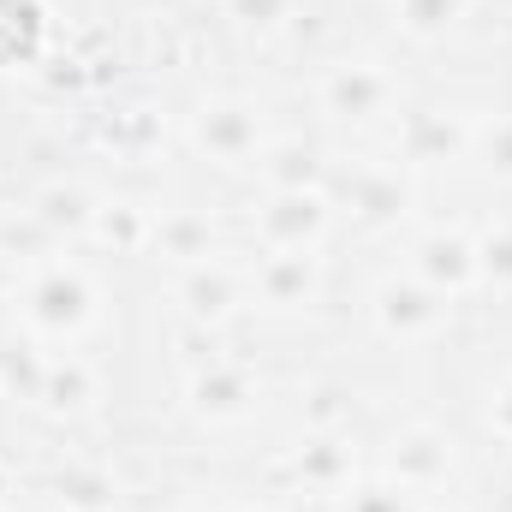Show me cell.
<instances>
[{
    "mask_svg": "<svg viewBox=\"0 0 512 512\" xmlns=\"http://www.w3.org/2000/svg\"><path fill=\"white\" fill-rule=\"evenodd\" d=\"M24 322L42 340H78L96 322V286L78 262H48L24 280Z\"/></svg>",
    "mask_w": 512,
    "mask_h": 512,
    "instance_id": "1",
    "label": "cell"
},
{
    "mask_svg": "<svg viewBox=\"0 0 512 512\" xmlns=\"http://www.w3.org/2000/svg\"><path fill=\"white\" fill-rule=\"evenodd\" d=\"M191 143H197V155H209L215 167H256V155L268 149L256 108L239 102V96L203 102V108L191 114Z\"/></svg>",
    "mask_w": 512,
    "mask_h": 512,
    "instance_id": "2",
    "label": "cell"
},
{
    "mask_svg": "<svg viewBox=\"0 0 512 512\" xmlns=\"http://www.w3.org/2000/svg\"><path fill=\"white\" fill-rule=\"evenodd\" d=\"M393 72L382 60H340L322 72V114L328 120H346V126H364V120H382L393 108Z\"/></svg>",
    "mask_w": 512,
    "mask_h": 512,
    "instance_id": "3",
    "label": "cell"
},
{
    "mask_svg": "<svg viewBox=\"0 0 512 512\" xmlns=\"http://www.w3.org/2000/svg\"><path fill=\"white\" fill-rule=\"evenodd\" d=\"M447 310H453V298H441L417 274H393V280L376 286V322H382L387 340H405V346L429 340V334L447 328Z\"/></svg>",
    "mask_w": 512,
    "mask_h": 512,
    "instance_id": "4",
    "label": "cell"
},
{
    "mask_svg": "<svg viewBox=\"0 0 512 512\" xmlns=\"http://www.w3.org/2000/svg\"><path fill=\"white\" fill-rule=\"evenodd\" d=\"M322 233H328L322 191H268V203L256 209V239L268 251H316Z\"/></svg>",
    "mask_w": 512,
    "mask_h": 512,
    "instance_id": "5",
    "label": "cell"
},
{
    "mask_svg": "<svg viewBox=\"0 0 512 512\" xmlns=\"http://www.w3.org/2000/svg\"><path fill=\"white\" fill-rule=\"evenodd\" d=\"M411 274H417L423 286H435L441 298L471 292V286L483 280V274H477V239H471L465 227H435V233H423L417 251H411Z\"/></svg>",
    "mask_w": 512,
    "mask_h": 512,
    "instance_id": "6",
    "label": "cell"
},
{
    "mask_svg": "<svg viewBox=\"0 0 512 512\" xmlns=\"http://www.w3.org/2000/svg\"><path fill=\"white\" fill-rule=\"evenodd\" d=\"M471 137H477V126H471L465 114H453V108H417V114L399 120L393 149H399L411 167H441V161H459V155L471 149Z\"/></svg>",
    "mask_w": 512,
    "mask_h": 512,
    "instance_id": "7",
    "label": "cell"
},
{
    "mask_svg": "<svg viewBox=\"0 0 512 512\" xmlns=\"http://www.w3.org/2000/svg\"><path fill=\"white\" fill-rule=\"evenodd\" d=\"M447 471H453V441L441 429L417 423V429L393 435V447H387V483H399V489L417 495V489L447 483Z\"/></svg>",
    "mask_w": 512,
    "mask_h": 512,
    "instance_id": "8",
    "label": "cell"
},
{
    "mask_svg": "<svg viewBox=\"0 0 512 512\" xmlns=\"http://www.w3.org/2000/svg\"><path fill=\"white\" fill-rule=\"evenodd\" d=\"M245 298H251V280H239V268H227L221 256L191 262L185 280H179V304H185L191 322H227Z\"/></svg>",
    "mask_w": 512,
    "mask_h": 512,
    "instance_id": "9",
    "label": "cell"
},
{
    "mask_svg": "<svg viewBox=\"0 0 512 512\" xmlns=\"http://www.w3.org/2000/svg\"><path fill=\"white\" fill-rule=\"evenodd\" d=\"M251 298L274 310H298L316 298V256L310 251H268L251 274Z\"/></svg>",
    "mask_w": 512,
    "mask_h": 512,
    "instance_id": "10",
    "label": "cell"
},
{
    "mask_svg": "<svg viewBox=\"0 0 512 512\" xmlns=\"http://www.w3.org/2000/svg\"><path fill=\"white\" fill-rule=\"evenodd\" d=\"M191 405H197V417H209V423H239L256 405V382L239 364H209V370L191 376Z\"/></svg>",
    "mask_w": 512,
    "mask_h": 512,
    "instance_id": "11",
    "label": "cell"
},
{
    "mask_svg": "<svg viewBox=\"0 0 512 512\" xmlns=\"http://www.w3.org/2000/svg\"><path fill=\"white\" fill-rule=\"evenodd\" d=\"M256 173L268 191H322V155L304 137H280L256 155Z\"/></svg>",
    "mask_w": 512,
    "mask_h": 512,
    "instance_id": "12",
    "label": "cell"
},
{
    "mask_svg": "<svg viewBox=\"0 0 512 512\" xmlns=\"http://www.w3.org/2000/svg\"><path fill=\"white\" fill-rule=\"evenodd\" d=\"M42 30H48L42 0H0V72H6V66H24V60H36Z\"/></svg>",
    "mask_w": 512,
    "mask_h": 512,
    "instance_id": "13",
    "label": "cell"
},
{
    "mask_svg": "<svg viewBox=\"0 0 512 512\" xmlns=\"http://www.w3.org/2000/svg\"><path fill=\"white\" fill-rule=\"evenodd\" d=\"M161 256H173V262H209L215 256V227H209V215H191V209H179V215H167V221H155V239H149Z\"/></svg>",
    "mask_w": 512,
    "mask_h": 512,
    "instance_id": "14",
    "label": "cell"
},
{
    "mask_svg": "<svg viewBox=\"0 0 512 512\" xmlns=\"http://www.w3.org/2000/svg\"><path fill=\"white\" fill-rule=\"evenodd\" d=\"M96 197L84 191V185H48L42 197H36V221L48 227V233H90V221H96Z\"/></svg>",
    "mask_w": 512,
    "mask_h": 512,
    "instance_id": "15",
    "label": "cell"
},
{
    "mask_svg": "<svg viewBox=\"0 0 512 512\" xmlns=\"http://www.w3.org/2000/svg\"><path fill=\"white\" fill-rule=\"evenodd\" d=\"M36 399H42L48 411H84V405L96 399V376H90L78 358H54V364L42 370V387H36Z\"/></svg>",
    "mask_w": 512,
    "mask_h": 512,
    "instance_id": "16",
    "label": "cell"
},
{
    "mask_svg": "<svg viewBox=\"0 0 512 512\" xmlns=\"http://www.w3.org/2000/svg\"><path fill=\"white\" fill-rule=\"evenodd\" d=\"M352 209H358L364 221H393V215L405 209V179H399L393 167H364V173L352 179Z\"/></svg>",
    "mask_w": 512,
    "mask_h": 512,
    "instance_id": "17",
    "label": "cell"
},
{
    "mask_svg": "<svg viewBox=\"0 0 512 512\" xmlns=\"http://www.w3.org/2000/svg\"><path fill=\"white\" fill-rule=\"evenodd\" d=\"M90 233H96L102 245L137 251V245H149V239H155V221H149L137 203H102V209H96V221H90Z\"/></svg>",
    "mask_w": 512,
    "mask_h": 512,
    "instance_id": "18",
    "label": "cell"
},
{
    "mask_svg": "<svg viewBox=\"0 0 512 512\" xmlns=\"http://www.w3.org/2000/svg\"><path fill=\"white\" fill-rule=\"evenodd\" d=\"M298 477L310 483V489H340V483H352V459H346V447L340 441H328V435H316L304 453H298Z\"/></svg>",
    "mask_w": 512,
    "mask_h": 512,
    "instance_id": "19",
    "label": "cell"
},
{
    "mask_svg": "<svg viewBox=\"0 0 512 512\" xmlns=\"http://www.w3.org/2000/svg\"><path fill=\"white\" fill-rule=\"evenodd\" d=\"M393 12H399V24L411 36H447L459 24L465 0H393Z\"/></svg>",
    "mask_w": 512,
    "mask_h": 512,
    "instance_id": "20",
    "label": "cell"
},
{
    "mask_svg": "<svg viewBox=\"0 0 512 512\" xmlns=\"http://www.w3.org/2000/svg\"><path fill=\"white\" fill-rule=\"evenodd\" d=\"M477 274H483L489 286L512 292V227H495V233L477 239Z\"/></svg>",
    "mask_w": 512,
    "mask_h": 512,
    "instance_id": "21",
    "label": "cell"
},
{
    "mask_svg": "<svg viewBox=\"0 0 512 512\" xmlns=\"http://www.w3.org/2000/svg\"><path fill=\"white\" fill-rule=\"evenodd\" d=\"M471 149L483 155V167H489L495 179H507V185H512V114H507V120H489V126H477Z\"/></svg>",
    "mask_w": 512,
    "mask_h": 512,
    "instance_id": "22",
    "label": "cell"
},
{
    "mask_svg": "<svg viewBox=\"0 0 512 512\" xmlns=\"http://www.w3.org/2000/svg\"><path fill=\"white\" fill-rule=\"evenodd\" d=\"M221 6H227V18H239V24H251V30H280L298 0H221Z\"/></svg>",
    "mask_w": 512,
    "mask_h": 512,
    "instance_id": "23",
    "label": "cell"
},
{
    "mask_svg": "<svg viewBox=\"0 0 512 512\" xmlns=\"http://www.w3.org/2000/svg\"><path fill=\"white\" fill-rule=\"evenodd\" d=\"M405 495H411V489H399V483H370V489H352L346 512H411Z\"/></svg>",
    "mask_w": 512,
    "mask_h": 512,
    "instance_id": "24",
    "label": "cell"
},
{
    "mask_svg": "<svg viewBox=\"0 0 512 512\" xmlns=\"http://www.w3.org/2000/svg\"><path fill=\"white\" fill-rule=\"evenodd\" d=\"M48 239H54V233H48L36 215H24V221H6V227H0V251H24V245H48Z\"/></svg>",
    "mask_w": 512,
    "mask_h": 512,
    "instance_id": "25",
    "label": "cell"
},
{
    "mask_svg": "<svg viewBox=\"0 0 512 512\" xmlns=\"http://www.w3.org/2000/svg\"><path fill=\"white\" fill-rule=\"evenodd\" d=\"M489 429H495L501 441H512V382H501L489 393Z\"/></svg>",
    "mask_w": 512,
    "mask_h": 512,
    "instance_id": "26",
    "label": "cell"
},
{
    "mask_svg": "<svg viewBox=\"0 0 512 512\" xmlns=\"http://www.w3.org/2000/svg\"><path fill=\"white\" fill-rule=\"evenodd\" d=\"M334 399H346V393L322 387V393H316V405H310V417H316V423H340V417H346V405H334Z\"/></svg>",
    "mask_w": 512,
    "mask_h": 512,
    "instance_id": "27",
    "label": "cell"
},
{
    "mask_svg": "<svg viewBox=\"0 0 512 512\" xmlns=\"http://www.w3.org/2000/svg\"><path fill=\"white\" fill-rule=\"evenodd\" d=\"M239 512H280V507H268V501H262V507H239Z\"/></svg>",
    "mask_w": 512,
    "mask_h": 512,
    "instance_id": "28",
    "label": "cell"
},
{
    "mask_svg": "<svg viewBox=\"0 0 512 512\" xmlns=\"http://www.w3.org/2000/svg\"><path fill=\"white\" fill-rule=\"evenodd\" d=\"M441 512H459V507H441Z\"/></svg>",
    "mask_w": 512,
    "mask_h": 512,
    "instance_id": "29",
    "label": "cell"
}]
</instances>
